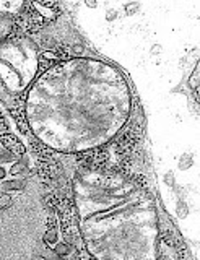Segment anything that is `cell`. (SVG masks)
<instances>
[{
	"mask_svg": "<svg viewBox=\"0 0 200 260\" xmlns=\"http://www.w3.org/2000/svg\"><path fill=\"white\" fill-rule=\"evenodd\" d=\"M26 184L28 181L26 179H12V181H4L2 184H0V190L5 192V193H9L10 190H23V189H26Z\"/></svg>",
	"mask_w": 200,
	"mask_h": 260,
	"instance_id": "6da1fadb",
	"label": "cell"
},
{
	"mask_svg": "<svg viewBox=\"0 0 200 260\" xmlns=\"http://www.w3.org/2000/svg\"><path fill=\"white\" fill-rule=\"evenodd\" d=\"M52 252L57 257H67V255H70V252H72V247L69 246L67 242H57L55 244V247L52 249Z\"/></svg>",
	"mask_w": 200,
	"mask_h": 260,
	"instance_id": "7a4b0ae2",
	"label": "cell"
},
{
	"mask_svg": "<svg viewBox=\"0 0 200 260\" xmlns=\"http://www.w3.org/2000/svg\"><path fill=\"white\" fill-rule=\"evenodd\" d=\"M26 168H28V165H26V161H17L15 162V166L10 169V174L12 176H18V174H23L26 171Z\"/></svg>",
	"mask_w": 200,
	"mask_h": 260,
	"instance_id": "3957f363",
	"label": "cell"
},
{
	"mask_svg": "<svg viewBox=\"0 0 200 260\" xmlns=\"http://www.w3.org/2000/svg\"><path fill=\"white\" fill-rule=\"evenodd\" d=\"M44 242L52 246V244H57V231L51 228V230H47L46 234H44Z\"/></svg>",
	"mask_w": 200,
	"mask_h": 260,
	"instance_id": "277c9868",
	"label": "cell"
},
{
	"mask_svg": "<svg viewBox=\"0 0 200 260\" xmlns=\"http://www.w3.org/2000/svg\"><path fill=\"white\" fill-rule=\"evenodd\" d=\"M10 205H12V197H10V193L2 192V193H0V210L9 208Z\"/></svg>",
	"mask_w": 200,
	"mask_h": 260,
	"instance_id": "5b68a950",
	"label": "cell"
},
{
	"mask_svg": "<svg viewBox=\"0 0 200 260\" xmlns=\"http://www.w3.org/2000/svg\"><path fill=\"white\" fill-rule=\"evenodd\" d=\"M13 154L9 151V150H0V165H4V162H10L13 161Z\"/></svg>",
	"mask_w": 200,
	"mask_h": 260,
	"instance_id": "8992f818",
	"label": "cell"
},
{
	"mask_svg": "<svg viewBox=\"0 0 200 260\" xmlns=\"http://www.w3.org/2000/svg\"><path fill=\"white\" fill-rule=\"evenodd\" d=\"M5 177H7V169L4 166H0V181H4Z\"/></svg>",
	"mask_w": 200,
	"mask_h": 260,
	"instance_id": "52a82bcc",
	"label": "cell"
}]
</instances>
